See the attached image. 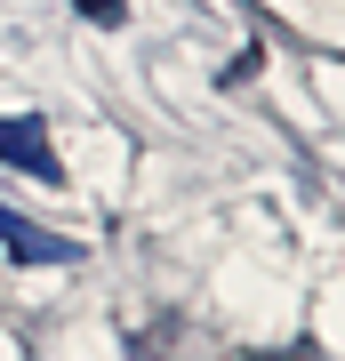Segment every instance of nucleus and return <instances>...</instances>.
I'll list each match as a JSON object with an SVG mask.
<instances>
[{"label": "nucleus", "mask_w": 345, "mask_h": 361, "mask_svg": "<svg viewBox=\"0 0 345 361\" xmlns=\"http://www.w3.org/2000/svg\"><path fill=\"white\" fill-rule=\"evenodd\" d=\"M80 16H97V25H121V0H73Z\"/></svg>", "instance_id": "nucleus-3"}, {"label": "nucleus", "mask_w": 345, "mask_h": 361, "mask_svg": "<svg viewBox=\"0 0 345 361\" xmlns=\"http://www.w3.org/2000/svg\"><path fill=\"white\" fill-rule=\"evenodd\" d=\"M0 249H8V257H25V265H64V257H73L56 233H40L32 217H16V209H0Z\"/></svg>", "instance_id": "nucleus-2"}, {"label": "nucleus", "mask_w": 345, "mask_h": 361, "mask_svg": "<svg viewBox=\"0 0 345 361\" xmlns=\"http://www.w3.org/2000/svg\"><path fill=\"white\" fill-rule=\"evenodd\" d=\"M0 161L25 169V177H40V185H56V153H49V129H40V113L0 121Z\"/></svg>", "instance_id": "nucleus-1"}]
</instances>
